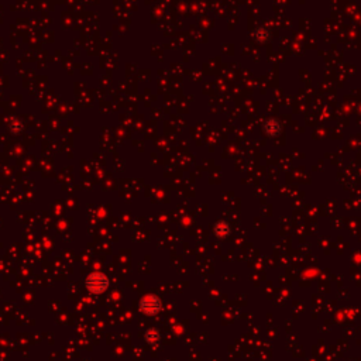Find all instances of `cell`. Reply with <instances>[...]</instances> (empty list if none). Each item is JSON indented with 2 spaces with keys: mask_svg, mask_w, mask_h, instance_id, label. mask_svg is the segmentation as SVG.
I'll return each mask as SVG.
<instances>
[{
  "mask_svg": "<svg viewBox=\"0 0 361 361\" xmlns=\"http://www.w3.org/2000/svg\"><path fill=\"white\" fill-rule=\"evenodd\" d=\"M110 281L109 278L102 272H92L86 276L85 280V288L88 292L94 295H100L109 290Z\"/></svg>",
  "mask_w": 361,
  "mask_h": 361,
  "instance_id": "1",
  "label": "cell"
},
{
  "mask_svg": "<svg viewBox=\"0 0 361 361\" xmlns=\"http://www.w3.org/2000/svg\"><path fill=\"white\" fill-rule=\"evenodd\" d=\"M138 308L144 314H148V316H152L160 312L161 309V300L158 296L156 295H146L142 296L140 304H138Z\"/></svg>",
  "mask_w": 361,
  "mask_h": 361,
  "instance_id": "2",
  "label": "cell"
},
{
  "mask_svg": "<svg viewBox=\"0 0 361 361\" xmlns=\"http://www.w3.org/2000/svg\"><path fill=\"white\" fill-rule=\"evenodd\" d=\"M144 338H146V342L148 343V344H157L158 342L161 340V333H160V330L158 329H148L146 332V334H144Z\"/></svg>",
  "mask_w": 361,
  "mask_h": 361,
  "instance_id": "3",
  "label": "cell"
}]
</instances>
